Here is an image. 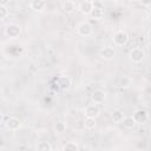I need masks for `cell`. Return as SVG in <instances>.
Here are the masks:
<instances>
[{
	"label": "cell",
	"instance_id": "cell-1",
	"mask_svg": "<svg viewBox=\"0 0 151 151\" xmlns=\"http://www.w3.org/2000/svg\"><path fill=\"white\" fill-rule=\"evenodd\" d=\"M5 34L11 39H17L21 34V27L18 24H8L5 28Z\"/></svg>",
	"mask_w": 151,
	"mask_h": 151
},
{
	"label": "cell",
	"instance_id": "cell-2",
	"mask_svg": "<svg viewBox=\"0 0 151 151\" xmlns=\"http://www.w3.org/2000/svg\"><path fill=\"white\" fill-rule=\"evenodd\" d=\"M133 120L136 122V124H144L147 122L149 119V112L145 109H137L133 114H132Z\"/></svg>",
	"mask_w": 151,
	"mask_h": 151
},
{
	"label": "cell",
	"instance_id": "cell-3",
	"mask_svg": "<svg viewBox=\"0 0 151 151\" xmlns=\"http://www.w3.org/2000/svg\"><path fill=\"white\" fill-rule=\"evenodd\" d=\"M129 41V34L125 31H117L113 34V42L117 46H124Z\"/></svg>",
	"mask_w": 151,
	"mask_h": 151
},
{
	"label": "cell",
	"instance_id": "cell-4",
	"mask_svg": "<svg viewBox=\"0 0 151 151\" xmlns=\"http://www.w3.org/2000/svg\"><path fill=\"white\" fill-rule=\"evenodd\" d=\"M129 55H130V59H131L132 63L138 64V63H142V61L144 60V58H145V52H144L142 48H139V47H134V48H132V50L130 51Z\"/></svg>",
	"mask_w": 151,
	"mask_h": 151
},
{
	"label": "cell",
	"instance_id": "cell-5",
	"mask_svg": "<svg viewBox=\"0 0 151 151\" xmlns=\"http://www.w3.org/2000/svg\"><path fill=\"white\" fill-rule=\"evenodd\" d=\"M77 32H78V34L81 35V37H88V35L92 34L93 27H92V25H91L88 21H83V22L78 26Z\"/></svg>",
	"mask_w": 151,
	"mask_h": 151
},
{
	"label": "cell",
	"instance_id": "cell-6",
	"mask_svg": "<svg viewBox=\"0 0 151 151\" xmlns=\"http://www.w3.org/2000/svg\"><path fill=\"white\" fill-rule=\"evenodd\" d=\"M5 126L7 130L9 131H17L20 129L21 126V122L19 118L17 117H8L6 120H5Z\"/></svg>",
	"mask_w": 151,
	"mask_h": 151
},
{
	"label": "cell",
	"instance_id": "cell-7",
	"mask_svg": "<svg viewBox=\"0 0 151 151\" xmlns=\"http://www.w3.org/2000/svg\"><path fill=\"white\" fill-rule=\"evenodd\" d=\"M99 114H100V109L98 107V105L91 104V105H87V106L85 107V116H86L87 118H93V119H96Z\"/></svg>",
	"mask_w": 151,
	"mask_h": 151
},
{
	"label": "cell",
	"instance_id": "cell-8",
	"mask_svg": "<svg viewBox=\"0 0 151 151\" xmlns=\"http://www.w3.org/2000/svg\"><path fill=\"white\" fill-rule=\"evenodd\" d=\"M114 54H116L114 50L112 47H110V46H106V47H104V48H101L99 51V55L104 60H112L114 58Z\"/></svg>",
	"mask_w": 151,
	"mask_h": 151
},
{
	"label": "cell",
	"instance_id": "cell-9",
	"mask_svg": "<svg viewBox=\"0 0 151 151\" xmlns=\"http://www.w3.org/2000/svg\"><path fill=\"white\" fill-rule=\"evenodd\" d=\"M93 6H94V2H93V1H88V0H86V1H81V2L79 4L78 9H79L83 14L87 15V14H90V13H91V11H92Z\"/></svg>",
	"mask_w": 151,
	"mask_h": 151
},
{
	"label": "cell",
	"instance_id": "cell-10",
	"mask_svg": "<svg viewBox=\"0 0 151 151\" xmlns=\"http://www.w3.org/2000/svg\"><path fill=\"white\" fill-rule=\"evenodd\" d=\"M91 99L94 104H100L106 99V93L103 90H96V91H93Z\"/></svg>",
	"mask_w": 151,
	"mask_h": 151
},
{
	"label": "cell",
	"instance_id": "cell-11",
	"mask_svg": "<svg viewBox=\"0 0 151 151\" xmlns=\"http://www.w3.org/2000/svg\"><path fill=\"white\" fill-rule=\"evenodd\" d=\"M58 86H59L60 90L67 91V90L71 87V79H70L67 76H61V77L58 79Z\"/></svg>",
	"mask_w": 151,
	"mask_h": 151
},
{
	"label": "cell",
	"instance_id": "cell-12",
	"mask_svg": "<svg viewBox=\"0 0 151 151\" xmlns=\"http://www.w3.org/2000/svg\"><path fill=\"white\" fill-rule=\"evenodd\" d=\"M90 15H91L92 19H94V20H100V19L104 17V8L100 7V6L94 5L93 8H92V11H91V13H90Z\"/></svg>",
	"mask_w": 151,
	"mask_h": 151
},
{
	"label": "cell",
	"instance_id": "cell-13",
	"mask_svg": "<svg viewBox=\"0 0 151 151\" xmlns=\"http://www.w3.org/2000/svg\"><path fill=\"white\" fill-rule=\"evenodd\" d=\"M46 6V2L42 0H33L29 2V7L34 11H42Z\"/></svg>",
	"mask_w": 151,
	"mask_h": 151
},
{
	"label": "cell",
	"instance_id": "cell-14",
	"mask_svg": "<svg viewBox=\"0 0 151 151\" xmlns=\"http://www.w3.org/2000/svg\"><path fill=\"white\" fill-rule=\"evenodd\" d=\"M120 123H122V124H123V126H124V127H126V129H133V127L136 126V122L133 120L132 116L124 117V118H123V120H122Z\"/></svg>",
	"mask_w": 151,
	"mask_h": 151
},
{
	"label": "cell",
	"instance_id": "cell-15",
	"mask_svg": "<svg viewBox=\"0 0 151 151\" xmlns=\"http://www.w3.org/2000/svg\"><path fill=\"white\" fill-rule=\"evenodd\" d=\"M37 151H52V145L47 140H41L37 145Z\"/></svg>",
	"mask_w": 151,
	"mask_h": 151
},
{
	"label": "cell",
	"instance_id": "cell-16",
	"mask_svg": "<svg viewBox=\"0 0 151 151\" xmlns=\"http://www.w3.org/2000/svg\"><path fill=\"white\" fill-rule=\"evenodd\" d=\"M74 9H76V5H74L73 1H66V2L63 4V11L66 14H71Z\"/></svg>",
	"mask_w": 151,
	"mask_h": 151
},
{
	"label": "cell",
	"instance_id": "cell-17",
	"mask_svg": "<svg viewBox=\"0 0 151 151\" xmlns=\"http://www.w3.org/2000/svg\"><path fill=\"white\" fill-rule=\"evenodd\" d=\"M53 129H54L55 133H64V132L66 131V129H67V125H66L64 122H57V123L54 124Z\"/></svg>",
	"mask_w": 151,
	"mask_h": 151
},
{
	"label": "cell",
	"instance_id": "cell-18",
	"mask_svg": "<svg viewBox=\"0 0 151 151\" xmlns=\"http://www.w3.org/2000/svg\"><path fill=\"white\" fill-rule=\"evenodd\" d=\"M63 151H79V146L74 142H67L63 146Z\"/></svg>",
	"mask_w": 151,
	"mask_h": 151
},
{
	"label": "cell",
	"instance_id": "cell-19",
	"mask_svg": "<svg viewBox=\"0 0 151 151\" xmlns=\"http://www.w3.org/2000/svg\"><path fill=\"white\" fill-rule=\"evenodd\" d=\"M96 119H93V118H85L84 119V127L85 129H87V130H92V129H94L96 127Z\"/></svg>",
	"mask_w": 151,
	"mask_h": 151
},
{
	"label": "cell",
	"instance_id": "cell-20",
	"mask_svg": "<svg viewBox=\"0 0 151 151\" xmlns=\"http://www.w3.org/2000/svg\"><path fill=\"white\" fill-rule=\"evenodd\" d=\"M112 120L113 122H116V123H120L122 120H123V118H124V114H123V112L120 111V110H114L113 112H112Z\"/></svg>",
	"mask_w": 151,
	"mask_h": 151
},
{
	"label": "cell",
	"instance_id": "cell-21",
	"mask_svg": "<svg viewBox=\"0 0 151 151\" xmlns=\"http://www.w3.org/2000/svg\"><path fill=\"white\" fill-rule=\"evenodd\" d=\"M130 85H131V79L127 77H123L119 80V87H122V88H127V87H130Z\"/></svg>",
	"mask_w": 151,
	"mask_h": 151
},
{
	"label": "cell",
	"instance_id": "cell-22",
	"mask_svg": "<svg viewBox=\"0 0 151 151\" xmlns=\"http://www.w3.org/2000/svg\"><path fill=\"white\" fill-rule=\"evenodd\" d=\"M8 8L5 6V5H0V20L1 19H5L8 17Z\"/></svg>",
	"mask_w": 151,
	"mask_h": 151
},
{
	"label": "cell",
	"instance_id": "cell-23",
	"mask_svg": "<svg viewBox=\"0 0 151 151\" xmlns=\"http://www.w3.org/2000/svg\"><path fill=\"white\" fill-rule=\"evenodd\" d=\"M2 120H4V116H2L1 113H0V124L2 123Z\"/></svg>",
	"mask_w": 151,
	"mask_h": 151
}]
</instances>
